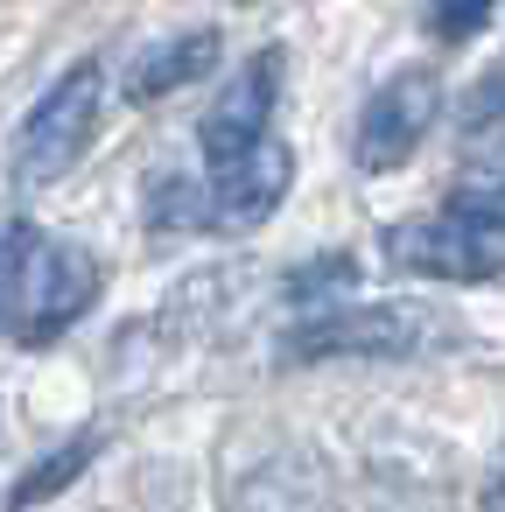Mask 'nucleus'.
<instances>
[{
    "mask_svg": "<svg viewBox=\"0 0 505 512\" xmlns=\"http://www.w3.org/2000/svg\"><path fill=\"white\" fill-rule=\"evenodd\" d=\"M484 120H505V64L491 78H477V92H470V127H484Z\"/></svg>",
    "mask_w": 505,
    "mask_h": 512,
    "instance_id": "nucleus-13",
    "label": "nucleus"
},
{
    "mask_svg": "<svg viewBox=\"0 0 505 512\" xmlns=\"http://www.w3.org/2000/svg\"><path fill=\"white\" fill-rule=\"evenodd\" d=\"M211 64H218V29L169 36V43H155V50H141V57H134V71H127V99H134V106H148V99H162V92H176V85L204 78Z\"/></svg>",
    "mask_w": 505,
    "mask_h": 512,
    "instance_id": "nucleus-10",
    "label": "nucleus"
},
{
    "mask_svg": "<svg viewBox=\"0 0 505 512\" xmlns=\"http://www.w3.org/2000/svg\"><path fill=\"white\" fill-rule=\"evenodd\" d=\"M232 512H330V470L302 449H281L232 491Z\"/></svg>",
    "mask_w": 505,
    "mask_h": 512,
    "instance_id": "nucleus-8",
    "label": "nucleus"
},
{
    "mask_svg": "<svg viewBox=\"0 0 505 512\" xmlns=\"http://www.w3.org/2000/svg\"><path fill=\"white\" fill-rule=\"evenodd\" d=\"M484 512H505V442H498V463L484 477Z\"/></svg>",
    "mask_w": 505,
    "mask_h": 512,
    "instance_id": "nucleus-15",
    "label": "nucleus"
},
{
    "mask_svg": "<svg viewBox=\"0 0 505 512\" xmlns=\"http://www.w3.org/2000/svg\"><path fill=\"white\" fill-rule=\"evenodd\" d=\"M428 29L435 36H477V29H491V8H435Z\"/></svg>",
    "mask_w": 505,
    "mask_h": 512,
    "instance_id": "nucleus-14",
    "label": "nucleus"
},
{
    "mask_svg": "<svg viewBox=\"0 0 505 512\" xmlns=\"http://www.w3.org/2000/svg\"><path fill=\"white\" fill-rule=\"evenodd\" d=\"M274 99H281V57H274V50L225 78V92H218V99H211V113L197 120V141H204L211 176H218V169H232V162H246V155H260V148L274 141V134H267Z\"/></svg>",
    "mask_w": 505,
    "mask_h": 512,
    "instance_id": "nucleus-5",
    "label": "nucleus"
},
{
    "mask_svg": "<svg viewBox=\"0 0 505 512\" xmlns=\"http://www.w3.org/2000/svg\"><path fill=\"white\" fill-rule=\"evenodd\" d=\"M99 106H106V71H99V64H71V71L36 99V113L15 127V183H22V190L64 183V176L85 162L92 134H99Z\"/></svg>",
    "mask_w": 505,
    "mask_h": 512,
    "instance_id": "nucleus-1",
    "label": "nucleus"
},
{
    "mask_svg": "<svg viewBox=\"0 0 505 512\" xmlns=\"http://www.w3.org/2000/svg\"><path fill=\"white\" fill-rule=\"evenodd\" d=\"M29 260H36V232H29L22 218H0V323H15V316H22Z\"/></svg>",
    "mask_w": 505,
    "mask_h": 512,
    "instance_id": "nucleus-12",
    "label": "nucleus"
},
{
    "mask_svg": "<svg viewBox=\"0 0 505 512\" xmlns=\"http://www.w3.org/2000/svg\"><path fill=\"white\" fill-rule=\"evenodd\" d=\"M428 127H435V78H428V71H393V78L365 99V113H358V127H351V162H358L365 176H386V169H400V162L421 148Z\"/></svg>",
    "mask_w": 505,
    "mask_h": 512,
    "instance_id": "nucleus-6",
    "label": "nucleus"
},
{
    "mask_svg": "<svg viewBox=\"0 0 505 512\" xmlns=\"http://www.w3.org/2000/svg\"><path fill=\"white\" fill-rule=\"evenodd\" d=\"M449 211L505 232V120L470 127V141L456 155V176H449Z\"/></svg>",
    "mask_w": 505,
    "mask_h": 512,
    "instance_id": "nucleus-9",
    "label": "nucleus"
},
{
    "mask_svg": "<svg viewBox=\"0 0 505 512\" xmlns=\"http://www.w3.org/2000/svg\"><path fill=\"white\" fill-rule=\"evenodd\" d=\"M106 288V267L71 246V239H36V260H29V288H22V316H15V337L36 351L50 337H64Z\"/></svg>",
    "mask_w": 505,
    "mask_h": 512,
    "instance_id": "nucleus-4",
    "label": "nucleus"
},
{
    "mask_svg": "<svg viewBox=\"0 0 505 512\" xmlns=\"http://www.w3.org/2000/svg\"><path fill=\"white\" fill-rule=\"evenodd\" d=\"M92 456H99V428H78V435H71V442H64V449H57L50 463H36V470H29V477L15 484V498H8V505H15V512H29V505L57 498V491H64V484H71V477H78V470H85Z\"/></svg>",
    "mask_w": 505,
    "mask_h": 512,
    "instance_id": "nucleus-11",
    "label": "nucleus"
},
{
    "mask_svg": "<svg viewBox=\"0 0 505 512\" xmlns=\"http://www.w3.org/2000/svg\"><path fill=\"white\" fill-rule=\"evenodd\" d=\"M442 330L435 309H414V302H379V309H323L295 330V351L302 358H407V351H428Z\"/></svg>",
    "mask_w": 505,
    "mask_h": 512,
    "instance_id": "nucleus-3",
    "label": "nucleus"
},
{
    "mask_svg": "<svg viewBox=\"0 0 505 512\" xmlns=\"http://www.w3.org/2000/svg\"><path fill=\"white\" fill-rule=\"evenodd\" d=\"M386 267L414 274V281H449V288H470V281H498L505 274V232L498 225H477L463 211H435V218H400L386 239H379Z\"/></svg>",
    "mask_w": 505,
    "mask_h": 512,
    "instance_id": "nucleus-2",
    "label": "nucleus"
},
{
    "mask_svg": "<svg viewBox=\"0 0 505 512\" xmlns=\"http://www.w3.org/2000/svg\"><path fill=\"white\" fill-rule=\"evenodd\" d=\"M288 183H295V155H288V141H267L260 155H246V162H232L204 183V225L246 232L288 197Z\"/></svg>",
    "mask_w": 505,
    "mask_h": 512,
    "instance_id": "nucleus-7",
    "label": "nucleus"
}]
</instances>
